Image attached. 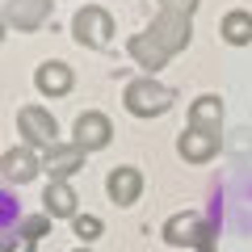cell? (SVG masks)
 <instances>
[{"mask_svg":"<svg viewBox=\"0 0 252 252\" xmlns=\"http://www.w3.org/2000/svg\"><path fill=\"white\" fill-rule=\"evenodd\" d=\"M219 34H223L227 46H248V42H252V13H248V9H231V13H223V21H219Z\"/></svg>","mask_w":252,"mask_h":252,"instance_id":"obj_16","label":"cell"},{"mask_svg":"<svg viewBox=\"0 0 252 252\" xmlns=\"http://www.w3.org/2000/svg\"><path fill=\"white\" fill-rule=\"evenodd\" d=\"M72 38L84 46V51H105L109 38H114V17H109V9H101V4H84V9H76Z\"/></svg>","mask_w":252,"mask_h":252,"instance_id":"obj_4","label":"cell"},{"mask_svg":"<svg viewBox=\"0 0 252 252\" xmlns=\"http://www.w3.org/2000/svg\"><path fill=\"white\" fill-rule=\"evenodd\" d=\"M72 252H93V248H84V244H80V248H72Z\"/></svg>","mask_w":252,"mask_h":252,"instance_id":"obj_22","label":"cell"},{"mask_svg":"<svg viewBox=\"0 0 252 252\" xmlns=\"http://www.w3.org/2000/svg\"><path fill=\"white\" fill-rule=\"evenodd\" d=\"M17 135L26 147H34V152H51L55 143H59V122H55L51 109L42 105H21L17 109Z\"/></svg>","mask_w":252,"mask_h":252,"instance_id":"obj_3","label":"cell"},{"mask_svg":"<svg viewBox=\"0 0 252 252\" xmlns=\"http://www.w3.org/2000/svg\"><path fill=\"white\" fill-rule=\"evenodd\" d=\"M122 105L130 118H160L172 109V89H164L156 76H135L122 89Z\"/></svg>","mask_w":252,"mask_h":252,"instance_id":"obj_2","label":"cell"},{"mask_svg":"<svg viewBox=\"0 0 252 252\" xmlns=\"http://www.w3.org/2000/svg\"><path fill=\"white\" fill-rule=\"evenodd\" d=\"M72 84H76V72H72V63H63V59H46L34 67V89L42 97H67Z\"/></svg>","mask_w":252,"mask_h":252,"instance_id":"obj_12","label":"cell"},{"mask_svg":"<svg viewBox=\"0 0 252 252\" xmlns=\"http://www.w3.org/2000/svg\"><path fill=\"white\" fill-rule=\"evenodd\" d=\"M164 240L172 248H193V252H215V244H219L215 227H210V219L202 210H181V215H172L164 223Z\"/></svg>","mask_w":252,"mask_h":252,"instance_id":"obj_1","label":"cell"},{"mask_svg":"<svg viewBox=\"0 0 252 252\" xmlns=\"http://www.w3.org/2000/svg\"><path fill=\"white\" fill-rule=\"evenodd\" d=\"M72 235L84 244V248H93V244L105 235V223H101V215H84V210H80V215L72 219Z\"/></svg>","mask_w":252,"mask_h":252,"instance_id":"obj_17","label":"cell"},{"mask_svg":"<svg viewBox=\"0 0 252 252\" xmlns=\"http://www.w3.org/2000/svg\"><path fill=\"white\" fill-rule=\"evenodd\" d=\"M72 143L80 147V152H105V147L114 143V122H109V114L84 109L72 122Z\"/></svg>","mask_w":252,"mask_h":252,"instance_id":"obj_5","label":"cell"},{"mask_svg":"<svg viewBox=\"0 0 252 252\" xmlns=\"http://www.w3.org/2000/svg\"><path fill=\"white\" fill-rule=\"evenodd\" d=\"M219 152H223V130H193V126H185L177 135V156L185 164H210Z\"/></svg>","mask_w":252,"mask_h":252,"instance_id":"obj_6","label":"cell"},{"mask_svg":"<svg viewBox=\"0 0 252 252\" xmlns=\"http://www.w3.org/2000/svg\"><path fill=\"white\" fill-rule=\"evenodd\" d=\"M84 156H89V152H80L72 139H67V143H55L51 152H42V172H46V181H72L76 172L84 168Z\"/></svg>","mask_w":252,"mask_h":252,"instance_id":"obj_11","label":"cell"},{"mask_svg":"<svg viewBox=\"0 0 252 252\" xmlns=\"http://www.w3.org/2000/svg\"><path fill=\"white\" fill-rule=\"evenodd\" d=\"M105 193L114 206H135L139 198H143V168H135V164H118L114 172L105 177Z\"/></svg>","mask_w":252,"mask_h":252,"instance_id":"obj_10","label":"cell"},{"mask_svg":"<svg viewBox=\"0 0 252 252\" xmlns=\"http://www.w3.org/2000/svg\"><path fill=\"white\" fill-rule=\"evenodd\" d=\"M164 13H177V17H193L198 13V0H156Z\"/></svg>","mask_w":252,"mask_h":252,"instance_id":"obj_20","label":"cell"},{"mask_svg":"<svg viewBox=\"0 0 252 252\" xmlns=\"http://www.w3.org/2000/svg\"><path fill=\"white\" fill-rule=\"evenodd\" d=\"M223 152L231 160H252V126H235L223 135Z\"/></svg>","mask_w":252,"mask_h":252,"instance_id":"obj_18","label":"cell"},{"mask_svg":"<svg viewBox=\"0 0 252 252\" xmlns=\"http://www.w3.org/2000/svg\"><path fill=\"white\" fill-rule=\"evenodd\" d=\"M126 51H130V59H135L139 67H147V72H160L164 63L172 59V55L164 51V46L156 42V38L147 34V30H143V34H135V38H130V42H126Z\"/></svg>","mask_w":252,"mask_h":252,"instance_id":"obj_15","label":"cell"},{"mask_svg":"<svg viewBox=\"0 0 252 252\" xmlns=\"http://www.w3.org/2000/svg\"><path fill=\"white\" fill-rule=\"evenodd\" d=\"M38 172H42V152H34L26 143L9 147V152L0 156V177L9 181V185H30Z\"/></svg>","mask_w":252,"mask_h":252,"instance_id":"obj_8","label":"cell"},{"mask_svg":"<svg viewBox=\"0 0 252 252\" xmlns=\"http://www.w3.org/2000/svg\"><path fill=\"white\" fill-rule=\"evenodd\" d=\"M189 126L193 130H223V97L202 93L198 101H189Z\"/></svg>","mask_w":252,"mask_h":252,"instance_id":"obj_14","label":"cell"},{"mask_svg":"<svg viewBox=\"0 0 252 252\" xmlns=\"http://www.w3.org/2000/svg\"><path fill=\"white\" fill-rule=\"evenodd\" d=\"M4 252H34V240H26V235H4Z\"/></svg>","mask_w":252,"mask_h":252,"instance_id":"obj_21","label":"cell"},{"mask_svg":"<svg viewBox=\"0 0 252 252\" xmlns=\"http://www.w3.org/2000/svg\"><path fill=\"white\" fill-rule=\"evenodd\" d=\"M147 34H152L168 55H181L189 46V38H193V26H189V17H177V13H164L160 9L152 17V26H147Z\"/></svg>","mask_w":252,"mask_h":252,"instance_id":"obj_7","label":"cell"},{"mask_svg":"<svg viewBox=\"0 0 252 252\" xmlns=\"http://www.w3.org/2000/svg\"><path fill=\"white\" fill-rule=\"evenodd\" d=\"M42 210L51 219H76L80 215V198H76L72 181H46L42 189Z\"/></svg>","mask_w":252,"mask_h":252,"instance_id":"obj_13","label":"cell"},{"mask_svg":"<svg viewBox=\"0 0 252 252\" xmlns=\"http://www.w3.org/2000/svg\"><path fill=\"white\" fill-rule=\"evenodd\" d=\"M46 231H51V215H46V210H42V215H26V219H21V227H17V235H26V240H42V235Z\"/></svg>","mask_w":252,"mask_h":252,"instance_id":"obj_19","label":"cell"},{"mask_svg":"<svg viewBox=\"0 0 252 252\" xmlns=\"http://www.w3.org/2000/svg\"><path fill=\"white\" fill-rule=\"evenodd\" d=\"M51 9H55V0H4V26L34 34L38 26L51 21Z\"/></svg>","mask_w":252,"mask_h":252,"instance_id":"obj_9","label":"cell"}]
</instances>
